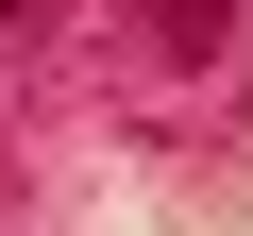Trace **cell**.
<instances>
[{"label":"cell","mask_w":253,"mask_h":236,"mask_svg":"<svg viewBox=\"0 0 253 236\" xmlns=\"http://www.w3.org/2000/svg\"><path fill=\"white\" fill-rule=\"evenodd\" d=\"M152 17H169V51H219V0H152Z\"/></svg>","instance_id":"6da1fadb"},{"label":"cell","mask_w":253,"mask_h":236,"mask_svg":"<svg viewBox=\"0 0 253 236\" xmlns=\"http://www.w3.org/2000/svg\"><path fill=\"white\" fill-rule=\"evenodd\" d=\"M0 17H17V0H0Z\"/></svg>","instance_id":"7a4b0ae2"}]
</instances>
